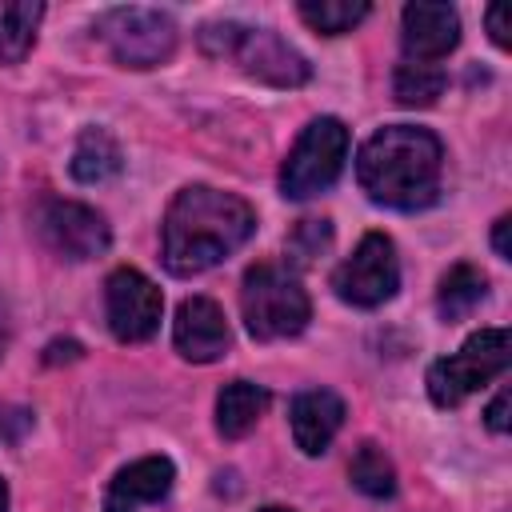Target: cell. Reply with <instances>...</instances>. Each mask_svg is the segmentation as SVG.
Segmentation results:
<instances>
[{
  "label": "cell",
  "mask_w": 512,
  "mask_h": 512,
  "mask_svg": "<svg viewBox=\"0 0 512 512\" xmlns=\"http://www.w3.org/2000/svg\"><path fill=\"white\" fill-rule=\"evenodd\" d=\"M252 232H256V212L248 200L208 184H188L176 192L160 224L164 268L172 276L208 272L212 264L232 256Z\"/></svg>",
  "instance_id": "obj_1"
},
{
  "label": "cell",
  "mask_w": 512,
  "mask_h": 512,
  "mask_svg": "<svg viewBox=\"0 0 512 512\" xmlns=\"http://www.w3.org/2000/svg\"><path fill=\"white\" fill-rule=\"evenodd\" d=\"M440 168V140L416 124H388L372 132L356 156V180L368 200L400 212L428 208L440 196Z\"/></svg>",
  "instance_id": "obj_2"
},
{
  "label": "cell",
  "mask_w": 512,
  "mask_h": 512,
  "mask_svg": "<svg viewBox=\"0 0 512 512\" xmlns=\"http://www.w3.org/2000/svg\"><path fill=\"white\" fill-rule=\"evenodd\" d=\"M240 312H244V328L256 340H288L308 328L312 300L296 272H288L272 260H260L244 272Z\"/></svg>",
  "instance_id": "obj_3"
},
{
  "label": "cell",
  "mask_w": 512,
  "mask_h": 512,
  "mask_svg": "<svg viewBox=\"0 0 512 512\" xmlns=\"http://www.w3.org/2000/svg\"><path fill=\"white\" fill-rule=\"evenodd\" d=\"M200 48H204L208 56H232L244 76L264 80V84H272V88H300V84H308V76H312L308 60H304L288 40H280V36L268 32V28L208 24V28L200 32Z\"/></svg>",
  "instance_id": "obj_4"
},
{
  "label": "cell",
  "mask_w": 512,
  "mask_h": 512,
  "mask_svg": "<svg viewBox=\"0 0 512 512\" xmlns=\"http://www.w3.org/2000/svg\"><path fill=\"white\" fill-rule=\"evenodd\" d=\"M508 328H480L472 332L460 352L436 360L428 368V396L436 408H456L472 392H480L488 380H496L508 368Z\"/></svg>",
  "instance_id": "obj_5"
},
{
  "label": "cell",
  "mask_w": 512,
  "mask_h": 512,
  "mask_svg": "<svg viewBox=\"0 0 512 512\" xmlns=\"http://www.w3.org/2000/svg\"><path fill=\"white\" fill-rule=\"evenodd\" d=\"M344 160H348V128L336 116H320L296 136L280 168V192L288 200H312L336 184Z\"/></svg>",
  "instance_id": "obj_6"
},
{
  "label": "cell",
  "mask_w": 512,
  "mask_h": 512,
  "mask_svg": "<svg viewBox=\"0 0 512 512\" xmlns=\"http://www.w3.org/2000/svg\"><path fill=\"white\" fill-rule=\"evenodd\" d=\"M100 44L112 52L116 64L124 68H156L172 56L176 48V24L172 16L156 8H108L96 20Z\"/></svg>",
  "instance_id": "obj_7"
},
{
  "label": "cell",
  "mask_w": 512,
  "mask_h": 512,
  "mask_svg": "<svg viewBox=\"0 0 512 512\" xmlns=\"http://www.w3.org/2000/svg\"><path fill=\"white\" fill-rule=\"evenodd\" d=\"M332 288L352 308H376V304L392 300L396 288H400L396 244L384 232H368L352 248V256L332 272Z\"/></svg>",
  "instance_id": "obj_8"
},
{
  "label": "cell",
  "mask_w": 512,
  "mask_h": 512,
  "mask_svg": "<svg viewBox=\"0 0 512 512\" xmlns=\"http://www.w3.org/2000/svg\"><path fill=\"white\" fill-rule=\"evenodd\" d=\"M104 312L120 344H140L160 328L164 296L140 268H116L104 284Z\"/></svg>",
  "instance_id": "obj_9"
},
{
  "label": "cell",
  "mask_w": 512,
  "mask_h": 512,
  "mask_svg": "<svg viewBox=\"0 0 512 512\" xmlns=\"http://www.w3.org/2000/svg\"><path fill=\"white\" fill-rule=\"evenodd\" d=\"M36 224H40V236L48 240V248L68 256V260H92L112 240L104 216L80 200H48L40 208Z\"/></svg>",
  "instance_id": "obj_10"
},
{
  "label": "cell",
  "mask_w": 512,
  "mask_h": 512,
  "mask_svg": "<svg viewBox=\"0 0 512 512\" xmlns=\"http://www.w3.org/2000/svg\"><path fill=\"white\" fill-rule=\"evenodd\" d=\"M172 344L184 360L192 364H212L228 352L232 344V332H228V320L220 312L216 300L208 296H188L180 308H176V320H172Z\"/></svg>",
  "instance_id": "obj_11"
},
{
  "label": "cell",
  "mask_w": 512,
  "mask_h": 512,
  "mask_svg": "<svg viewBox=\"0 0 512 512\" xmlns=\"http://www.w3.org/2000/svg\"><path fill=\"white\" fill-rule=\"evenodd\" d=\"M400 28H404L400 40H404L408 60H420V64H436L460 44V16L448 4L416 0L404 8Z\"/></svg>",
  "instance_id": "obj_12"
},
{
  "label": "cell",
  "mask_w": 512,
  "mask_h": 512,
  "mask_svg": "<svg viewBox=\"0 0 512 512\" xmlns=\"http://www.w3.org/2000/svg\"><path fill=\"white\" fill-rule=\"evenodd\" d=\"M172 480H176V468L168 456H140L112 476L104 512H136L140 504H156L172 492Z\"/></svg>",
  "instance_id": "obj_13"
},
{
  "label": "cell",
  "mask_w": 512,
  "mask_h": 512,
  "mask_svg": "<svg viewBox=\"0 0 512 512\" xmlns=\"http://www.w3.org/2000/svg\"><path fill=\"white\" fill-rule=\"evenodd\" d=\"M288 420H292V440L304 456H320L332 436L340 432L344 424V400L328 388H308L292 400L288 408Z\"/></svg>",
  "instance_id": "obj_14"
},
{
  "label": "cell",
  "mask_w": 512,
  "mask_h": 512,
  "mask_svg": "<svg viewBox=\"0 0 512 512\" xmlns=\"http://www.w3.org/2000/svg\"><path fill=\"white\" fill-rule=\"evenodd\" d=\"M264 408H268V392L260 384H252V380L224 384L220 396H216V428H220V436L240 440L264 416Z\"/></svg>",
  "instance_id": "obj_15"
},
{
  "label": "cell",
  "mask_w": 512,
  "mask_h": 512,
  "mask_svg": "<svg viewBox=\"0 0 512 512\" xmlns=\"http://www.w3.org/2000/svg\"><path fill=\"white\" fill-rule=\"evenodd\" d=\"M40 16H44V4L40 0L0 4V64H20L32 52Z\"/></svg>",
  "instance_id": "obj_16"
},
{
  "label": "cell",
  "mask_w": 512,
  "mask_h": 512,
  "mask_svg": "<svg viewBox=\"0 0 512 512\" xmlns=\"http://www.w3.org/2000/svg\"><path fill=\"white\" fill-rule=\"evenodd\" d=\"M124 164L120 156V144L104 132V128H84L76 148H72V176L80 184H100L108 176H116Z\"/></svg>",
  "instance_id": "obj_17"
},
{
  "label": "cell",
  "mask_w": 512,
  "mask_h": 512,
  "mask_svg": "<svg viewBox=\"0 0 512 512\" xmlns=\"http://www.w3.org/2000/svg\"><path fill=\"white\" fill-rule=\"evenodd\" d=\"M488 296V280L480 268L472 264H452L440 276V292H436V312L444 320H464L480 300Z\"/></svg>",
  "instance_id": "obj_18"
},
{
  "label": "cell",
  "mask_w": 512,
  "mask_h": 512,
  "mask_svg": "<svg viewBox=\"0 0 512 512\" xmlns=\"http://www.w3.org/2000/svg\"><path fill=\"white\" fill-rule=\"evenodd\" d=\"M348 480H352L364 496H372V500H384V496L396 492V468H392V460L384 456V448L372 444V440H364V444L356 448V456H352V464H348Z\"/></svg>",
  "instance_id": "obj_19"
},
{
  "label": "cell",
  "mask_w": 512,
  "mask_h": 512,
  "mask_svg": "<svg viewBox=\"0 0 512 512\" xmlns=\"http://www.w3.org/2000/svg\"><path fill=\"white\" fill-rule=\"evenodd\" d=\"M392 92L404 108H428L436 104V96L444 92V72L436 64H420V60H404L396 64L392 76Z\"/></svg>",
  "instance_id": "obj_20"
},
{
  "label": "cell",
  "mask_w": 512,
  "mask_h": 512,
  "mask_svg": "<svg viewBox=\"0 0 512 512\" xmlns=\"http://www.w3.org/2000/svg\"><path fill=\"white\" fill-rule=\"evenodd\" d=\"M296 12L308 28L324 36H340V32H352L368 16V4L364 0H300Z\"/></svg>",
  "instance_id": "obj_21"
},
{
  "label": "cell",
  "mask_w": 512,
  "mask_h": 512,
  "mask_svg": "<svg viewBox=\"0 0 512 512\" xmlns=\"http://www.w3.org/2000/svg\"><path fill=\"white\" fill-rule=\"evenodd\" d=\"M304 240V248H296L300 252V260H312L320 248H328V240H332V228H328V220H300V228H296V236H292V244H300Z\"/></svg>",
  "instance_id": "obj_22"
},
{
  "label": "cell",
  "mask_w": 512,
  "mask_h": 512,
  "mask_svg": "<svg viewBox=\"0 0 512 512\" xmlns=\"http://www.w3.org/2000/svg\"><path fill=\"white\" fill-rule=\"evenodd\" d=\"M32 428V412L24 408H0V440H20Z\"/></svg>",
  "instance_id": "obj_23"
},
{
  "label": "cell",
  "mask_w": 512,
  "mask_h": 512,
  "mask_svg": "<svg viewBox=\"0 0 512 512\" xmlns=\"http://www.w3.org/2000/svg\"><path fill=\"white\" fill-rule=\"evenodd\" d=\"M508 400H512V396H508V388H500V392H496V400L488 404L484 420H488V428H492V432H508Z\"/></svg>",
  "instance_id": "obj_24"
},
{
  "label": "cell",
  "mask_w": 512,
  "mask_h": 512,
  "mask_svg": "<svg viewBox=\"0 0 512 512\" xmlns=\"http://www.w3.org/2000/svg\"><path fill=\"white\" fill-rule=\"evenodd\" d=\"M488 36H492V44H508V28H504V4H492L488 8Z\"/></svg>",
  "instance_id": "obj_25"
},
{
  "label": "cell",
  "mask_w": 512,
  "mask_h": 512,
  "mask_svg": "<svg viewBox=\"0 0 512 512\" xmlns=\"http://www.w3.org/2000/svg\"><path fill=\"white\" fill-rule=\"evenodd\" d=\"M508 228H512V216H500V220H496V228H492V248H496V256H500V260H508V256H512V248H508Z\"/></svg>",
  "instance_id": "obj_26"
},
{
  "label": "cell",
  "mask_w": 512,
  "mask_h": 512,
  "mask_svg": "<svg viewBox=\"0 0 512 512\" xmlns=\"http://www.w3.org/2000/svg\"><path fill=\"white\" fill-rule=\"evenodd\" d=\"M80 356V344L76 340H56V344H48V364H60V360H76Z\"/></svg>",
  "instance_id": "obj_27"
},
{
  "label": "cell",
  "mask_w": 512,
  "mask_h": 512,
  "mask_svg": "<svg viewBox=\"0 0 512 512\" xmlns=\"http://www.w3.org/2000/svg\"><path fill=\"white\" fill-rule=\"evenodd\" d=\"M4 344H8V324H4V308H0V356H4Z\"/></svg>",
  "instance_id": "obj_28"
},
{
  "label": "cell",
  "mask_w": 512,
  "mask_h": 512,
  "mask_svg": "<svg viewBox=\"0 0 512 512\" xmlns=\"http://www.w3.org/2000/svg\"><path fill=\"white\" fill-rule=\"evenodd\" d=\"M0 512H8V488H4V480H0Z\"/></svg>",
  "instance_id": "obj_29"
},
{
  "label": "cell",
  "mask_w": 512,
  "mask_h": 512,
  "mask_svg": "<svg viewBox=\"0 0 512 512\" xmlns=\"http://www.w3.org/2000/svg\"><path fill=\"white\" fill-rule=\"evenodd\" d=\"M260 512H292V508H280V504H268V508H260Z\"/></svg>",
  "instance_id": "obj_30"
}]
</instances>
